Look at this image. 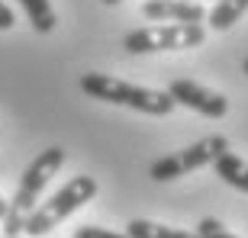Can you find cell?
Instances as JSON below:
<instances>
[{"label": "cell", "instance_id": "obj_7", "mask_svg": "<svg viewBox=\"0 0 248 238\" xmlns=\"http://www.w3.org/2000/svg\"><path fill=\"white\" fill-rule=\"evenodd\" d=\"M142 16L155 23H203L206 7L197 0H145Z\"/></svg>", "mask_w": 248, "mask_h": 238}, {"label": "cell", "instance_id": "obj_11", "mask_svg": "<svg viewBox=\"0 0 248 238\" xmlns=\"http://www.w3.org/2000/svg\"><path fill=\"white\" fill-rule=\"evenodd\" d=\"M19 7L26 10L29 26L36 29L39 36H48V32L55 29L58 16H55V10H52V3H48V0H19Z\"/></svg>", "mask_w": 248, "mask_h": 238}, {"label": "cell", "instance_id": "obj_4", "mask_svg": "<svg viewBox=\"0 0 248 238\" xmlns=\"http://www.w3.org/2000/svg\"><path fill=\"white\" fill-rule=\"evenodd\" d=\"M206 29L203 23H155L123 36V48L129 55H152V52H181L203 45Z\"/></svg>", "mask_w": 248, "mask_h": 238}, {"label": "cell", "instance_id": "obj_9", "mask_svg": "<svg viewBox=\"0 0 248 238\" xmlns=\"http://www.w3.org/2000/svg\"><path fill=\"white\" fill-rule=\"evenodd\" d=\"M129 238H200L197 232H184V229H171V225H161V222L152 219H132L126 225Z\"/></svg>", "mask_w": 248, "mask_h": 238}, {"label": "cell", "instance_id": "obj_19", "mask_svg": "<svg viewBox=\"0 0 248 238\" xmlns=\"http://www.w3.org/2000/svg\"><path fill=\"white\" fill-rule=\"evenodd\" d=\"M197 3H200V0H197Z\"/></svg>", "mask_w": 248, "mask_h": 238}, {"label": "cell", "instance_id": "obj_6", "mask_svg": "<svg viewBox=\"0 0 248 238\" xmlns=\"http://www.w3.org/2000/svg\"><path fill=\"white\" fill-rule=\"evenodd\" d=\"M168 97L174 100V106H187V110L200 113L206 119H222L229 113V100L222 93L210 90L197 81H187V77H177V81L168 84Z\"/></svg>", "mask_w": 248, "mask_h": 238}, {"label": "cell", "instance_id": "obj_12", "mask_svg": "<svg viewBox=\"0 0 248 238\" xmlns=\"http://www.w3.org/2000/svg\"><path fill=\"white\" fill-rule=\"evenodd\" d=\"M197 235H200V238H235L219 219H210V216H206V219H200V225H197Z\"/></svg>", "mask_w": 248, "mask_h": 238}, {"label": "cell", "instance_id": "obj_8", "mask_svg": "<svg viewBox=\"0 0 248 238\" xmlns=\"http://www.w3.org/2000/svg\"><path fill=\"white\" fill-rule=\"evenodd\" d=\"M213 167H216V174H219L222 180L229 183V187H235V190L248 193V164L242 161L239 155L226 151L222 158H216V161H213Z\"/></svg>", "mask_w": 248, "mask_h": 238}, {"label": "cell", "instance_id": "obj_3", "mask_svg": "<svg viewBox=\"0 0 248 238\" xmlns=\"http://www.w3.org/2000/svg\"><path fill=\"white\" fill-rule=\"evenodd\" d=\"M93 196H97V180H93V177H87V174L71 177V180H68L62 190L55 193V196H48L46 203H39L36 209L29 212L23 235H29V238L48 235L58 222H64L71 212H78L81 206H87Z\"/></svg>", "mask_w": 248, "mask_h": 238}, {"label": "cell", "instance_id": "obj_17", "mask_svg": "<svg viewBox=\"0 0 248 238\" xmlns=\"http://www.w3.org/2000/svg\"><path fill=\"white\" fill-rule=\"evenodd\" d=\"M242 71H245V74H248V58H245V64H242Z\"/></svg>", "mask_w": 248, "mask_h": 238}, {"label": "cell", "instance_id": "obj_1", "mask_svg": "<svg viewBox=\"0 0 248 238\" xmlns=\"http://www.w3.org/2000/svg\"><path fill=\"white\" fill-rule=\"evenodd\" d=\"M62 164H64V148H58V145L39 151V155L29 161V167L23 171V177H19L16 193H13V200H10L7 219L0 222V225H3V235H10V238L23 235L29 212L39 206V193L46 190V183L62 171Z\"/></svg>", "mask_w": 248, "mask_h": 238}, {"label": "cell", "instance_id": "obj_16", "mask_svg": "<svg viewBox=\"0 0 248 238\" xmlns=\"http://www.w3.org/2000/svg\"><path fill=\"white\" fill-rule=\"evenodd\" d=\"M103 3H107V7H116V3H120V0H103Z\"/></svg>", "mask_w": 248, "mask_h": 238}, {"label": "cell", "instance_id": "obj_14", "mask_svg": "<svg viewBox=\"0 0 248 238\" xmlns=\"http://www.w3.org/2000/svg\"><path fill=\"white\" fill-rule=\"evenodd\" d=\"M13 23H16V19H13V10H10L7 3L0 0V29L7 32V29H13Z\"/></svg>", "mask_w": 248, "mask_h": 238}, {"label": "cell", "instance_id": "obj_2", "mask_svg": "<svg viewBox=\"0 0 248 238\" xmlns=\"http://www.w3.org/2000/svg\"><path fill=\"white\" fill-rule=\"evenodd\" d=\"M81 90L93 100L103 103H116V106H129L136 113H145V116H168L174 110V100L168 97V90H152V87H139V84L120 81L113 74H81Z\"/></svg>", "mask_w": 248, "mask_h": 238}, {"label": "cell", "instance_id": "obj_13", "mask_svg": "<svg viewBox=\"0 0 248 238\" xmlns=\"http://www.w3.org/2000/svg\"><path fill=\"white\" fill-rule=\"evenodd\" d=\"M74 238H129V235H116V232L100 229V225H81V229H74Z\"/></svg>", "mask_w": 248, "mask_h": 238}, {"label": "cell", "instance_id": "obj_5", "mask_svg": "<svg viewBox=\"0 0 248 238\" xmlns=\"http://www.w3.org/2000/svg\"><path fill=\"white\" fill-rule=\"evenodd\" d=\"M229 151V138L226 135H206L193 145L181 148V151H171V155L158 158L155 164L148 167V177L152 180H177V177L190 174V171H200V167L213 164L216 158H222Z\"/></svg>", "mask_w": 248, "mask_h": 238}, {"label": "cell", "instance_id": "obj_15", "mask_svg": "<svg viewBox=\"0 0 248 238\" xmlns=\"http://www.w3.org/2000/svg\"><path fill=\"white\" fill-rule=\"evenodd\" d=\"M7 209H10V203H7V200H3V196H0V222L7 219Z\"/></svg>", "mask_w": 248, "mask_h": 238}, {"label": "cell", "instance_id": "obj_10", "mask_svg": "<svg viewBox=\"0 0 248 238\" xmlns=\"http://www.w3.org/2000/svg\"><path fill=\"white\" fill-rule=\"evenodd\" d=\"M245 10H248V0H216V7L206 13V19H210V26L216 32H222V29L235 26Z\"/></svg>", "mask_w": 248, "mask_h": 238}, {"label": "cell", "instance_id": "obj_18", "mask_svg": "<svg viewBox=\"0 0 248 238\" xmlns=\"http://www.w3.org/2000/svg\"><path fill=\"white\" fill-rule=\"evenodd\" d=\"M0 238H10V235H0Z\"/></svg>", "mask_w": 248, "mask_h": 238}]
</instances>
